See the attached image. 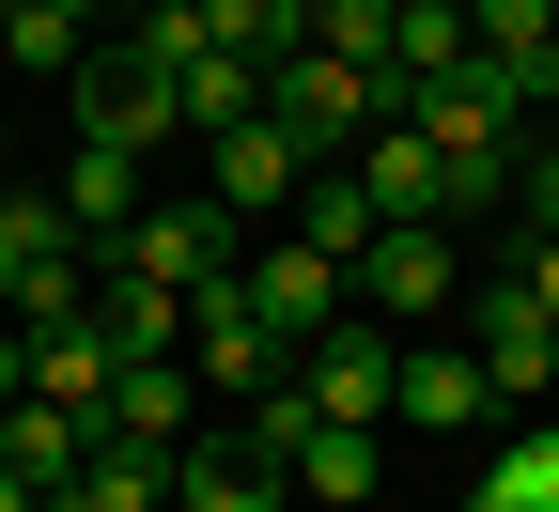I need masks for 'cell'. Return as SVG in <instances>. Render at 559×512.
Wrapping results in <instances>:
<instances>
[{
  "label": "cell",
  "instance_id": "6da1fadb",
  "mask_svg": "<svg viewBox=\"0 0 559 512\" xmlns=\"http://www.w3.org/2000/svg\"><path fill=\"white\" fill-rule=\"evenodd\" d=\"M264 109L342 171L373 124H404V79H389V62H342V47H280V62H264Z\"/></svg>",
  "mask_w": 559,
  "mask_h": 512
},
{
  "label": "cell",
  "instance_id": "7a4b0ae2",
  "mask_svg": "<svg viewBox=\"0 0 559 512\" xmlns=\"http://www.w3.org/2000/svg\"><path fill=\"white\" fill-rule=\"evenodd\" d=\"M234 296H249V311H264L280 342H296V357H311V342H326L342 311H358V279H342V264H326V249L296 234V217H280V234H264V249L234 264Z\"/></svg>",
  "mask_w": 559,
  "mask_h": 512
},
{
  "label": "cell",
  "instance_id": "3957f363",
  "mask_svg": "<svg viewBox=\"0 0 559 512\" xmlns=\"http://www.w3.org/2000/svg\"><path fill=\"white\" fill-rule=\"evenodd\" d=\"M358 311H389V326L466 311V234H451V217H389V234L358 249Z\"/></svg>",
  "mask_w": 559,
  "mask_h": 512
},
{
  "label": "cell",
  "instance_id": "277c9868",
  "mask_svg": "<svg viewBox=\"0 0 559 512\" xmlns=\"http://www.w3.org/2000/svg\"><path fill=\"white\" fill-rule=\"evenodd\" d=\"M466 342H481V373H498V404H559V311L528 296V279H466Z\"/></svg>",
  "mask_w": 559,
  "mask_h": 512
},
{
  "label": "cell",
  "instance_id": "5b68a950",
  "mask_svg": "<svg viewBox=\"0 0 559 512\" xmlns=\"http://www.w3.org/2000/svg\"><path fill=\"white\" fill-rule=\"evenodd\" d=\"M187 373L218 389V404H249V389H280V373H296V342H280V326L234 296V279H202V296H187Z\"/></svg>",
  "mask_w": 559,
  "mask_h": 512
},
{
  "label": "cell",
  "instance_id": "8992f818",
  "mask_svg": "<svg viewBox=\"0 0 559 512\" xmlns=\"http://www.w3.org/2000/svg\"><path fill=\"white\" fill-rule=\"evenodd\" d=\"M187 124V94H171V62H140L124 32L79 62V140H124V156H156V140Z\"/></svg>",
  "mask_w": 559,
  "mask_h": 512
},
{
  "label": "cell",
  "instance_id": "52a82bcc",
  "mask_svg": "<svg viewBox=\"0 0 559 512\" xmlns=\"http://www.w3.org/2000/svg\"><path fill=\"white\" fill-rule=\"evenodd\" d=\"M234 234L249 217L202 187V202H140V234L109 249V264H140V279H171V296H202V279H234Z\"/></svg>",
  "mask_w": 559,
  "mask_h": 512
},
{
  "label": "cell",
  "instance_id": "ba28073f",
  "mask_svg": "<svg viewBox=\"0 0 559 512\" xmlns=\"http://www.w3.org/2000/svg\"><path fill=\"white\" fill-rule=\"evenodd\" d=\"M311 171H326V156H311V140L280 124V109H249V124H218V202L249 217V234H264V217H296V202H311Z\"/></svg>",
  "mask_w": 559,
  "mask_h": 512
},
{
  "label": "cell",
  "instance_id": "9c48e42d",
  "mask_svg": "<svg viewBox=\"0 0 559 512\" xmlns=\"http://www.w3.org/2000/svg\"><path fill=\"white\" fill-rule=\"evenodd\" d=\"M296 373H311L326 419H389V389H404V326H389V311H342V326L296 357Z\"/></svg>",
  "mask_w": 559,
  "mask_h": 512
},
{
  "label": "cell",
  "instance_id": "30bf717a",
  "mask_svg": "<svg viewBox=\"0 0 559 512\" xmlns=\"http://www.w3.org/2000/svg\"><path fill=\"white\" fill-rule=\"evenodd\" d=\"M94 434H109V419H79V404H47V389H16V404H0V481H16V497H79V466H94Z\"/></svg>",
  "mask_w": 559,
  "mask_h": 512
},
{
  "label": "cell",
  "instance_id": "8fae6325",
  "mask_svg": "<svg viewBox=\"0 0 559 512\" xmlns=\"http://www.w3.org/2000/svg\"><path fill=\"white\" fill-rule=\"evenodd\" d=\"M389 419H404V434H481V419H498V373H481V342H404Z\"/></svg>",
  "mask_w": 559,
  "mask_h": 512
},
{
  "label": "cell",
  "instance_id": "7c38bea8",
  "mask_svg": "<svg viewBox=\"0 0 559 512\" xmlns=\"http://www.w3.org/2000/svg\"><path fill=\"white\" fill-rule=\"evenodd\" d=\"M342 171L373 187V217H451V156H436L419 124H373V140H358ZM451 234H466V217H451Z\"/></svg>",
  "mask_w": 559,
  "mask_h": 512
},
{
  "label": "cell",
  "instance_id": "4fadbf2b",
  "mask_svg": "<svg viewBox=\"0 0 559 512\" xmlns=\"http://www.w3.org/2000/svg\"><path fill=\"white\" fill-rule=\"evenodd\" d=\"M202 404H218V389H202L187 357H124V389H109V434H140V451H187V434H202Z\"/></svg>",
  "mask_w": 559,
  "mask_h": 512
},
{
  "label": "cell",
  "instance_id": "5bb4252c",
  "mask_svg": "<svg viewBox=\"0 0 559 512\" xmlns=\"http://www.w3.org/2000/svg\"><path fill=\"white\" fill-rule=\"evenodd\" d=\"M32 389L47 404H79V419H109V389H124V342L79 311V326H32Z\"/></svg>",
  "mask_w": 559,
  "mask_h": 512
},
{
  "label": "cell",
  "instance_id": "9a60e30c",
  "mask_svg": "<svg viewBox=\"0 0 559 512\" xmlns=\"http://www.w3.org/2000/svg\"><path fill=\"white\" fill-rule=\"evenodd\" d=\"M481 62V32H466V0H389V79L404 94H436V79H466Z\"/></svg>",
  "mask_w": 559,
  "mask_h": 512
},
{
  "label": "cell",
  "instance_id": "2e32d148",
  "mask_svg": "<svg viewBox=\"0 0 559 512\" xmlns=\"http://www.w3.org/2000/svg\"><path fill=\"white\" fill-rule=\"evenodd\" d=\"M62 217H79L94 249L140 234V156H124V140H79V156H62Z\"/></svg>",
  "mask_w": 559,
  "mask_h": 512
},
{
  "label": "cell",
  "instance_id": "e0dca14e",
  "mask_svg": "<svg viewBox=\"0 0 559 512\" xmlns=\"http://www.w3.org/2000/svg\"><path fill=\"white\" fill-rule=\"evenodd\" d=\"M94 326H109L124 357H187V296L140 279V264H94Z\"/></svg>",
  "mask_w": 559,
  "mask_h": 512
},
{
  "label": "cell",
  "instance_id": "ac0fdd59",
  "mask_svg": "<svg viewBox=\"0 0 559 512\" xmlns=\"http://www.w3.org/2000/svg\"><path fill=\"white\" fill-rule=\"evenodd\" d=\"M466 512H559V419L498 434V451H481V481H466Z\"/></svg>",
  "mask_w": 559,
  "mask_h": 512
},
{
  "label": "cell",
  "instance_id": "d6986e66",
  "mask_svg": "<svg viewBox=\"0 0 559 512\" xmlns=\"http://www.w3.org/2000/svg\"><path fill=\"white\" fill-rule=\"evenodd\" d=\"M296 497H311V512H358V497H373V419H311Z\"/></svg>",
  "mask_w": 559,
  "mask_h": 512
},
{
  "label": "cell",
  "instance_id": "ffe728a7",
  "mask_svg": "<svg viewBox=\"0 0 559 512\" xmlns=\"http://www.w3.org/2000/svg\"><path fill=\"white\" fill-rule=\"evenodd\" d=\"M79 32L94 16H62V0H0V62H16V79H79V62H94Z\"/></svg>",
  "mask_w": 559,
  "mask_h": 512
},
{
  "label": "cell",
  "instance_id": "44dd1931",
  "mask_svg": "<svg viewBox=\"0 0 559 512\" xmlns=\"http://www.w3.org/2000/svg\"><path fill=\"white\" fill-rule=\"evenodd\" d=\"M296 234H311V249H326L342 279H358V249L389 234V217H373V187H358V171H311V202H296Z\"/></svg>",
  "mask_w": 559,
  "mask_h": 512
},
{
  "label": "cell",
  "instance_id": "7402d4cb",
  "mask_svg": "<svg viewBox=\"0 0 559 512\" xmlns=\"http://www.w3.org/2000/svg\"><path fill=\"white\" fill-rule=\"evenodd\" d=\"M171 94H187V124H202V140H218V124H249V109H264V62H249V47H218V32H202V62H187V79H171Z\"/></svg>",
  "mask_w": 559,
  "mask_h": 512
},
{
  "label": "cell",
  "instance_id": "603a6c76",
  "mask_svg": "<svg viewBox=\"0 0 559 512\" xmlns=\"http://www.w3.org/2000/svg\"><path fill=\"white\" fill-rule=\"evenodd\" d=\"M202 32H218V47H249V62L311 47V32H296V0H202Z\"/></svg>",
  "mask_w": 559,
  "mask_h": 512
},
{
  "label": "cell",
  "instance_id": "cb8c5ba5",
  "mask_svg": "<svg viewBox=\"0 0 559 512\" xmlns=\"http://www.w3.org/2000/svg\"><path fill=\"white\" fill-rule=\"evenodd\" d=\"M513 279H528V296H544V311H559V234H528V264H513Z\"/></svg>",
  "mask_w": 559,
  "mask_h": 512
},
{
  "label": "cell",
  "instance_id": "d4e9b609",
  "mask_svg": "<svg viewBox=\"0 0 559 512\" xmlns=\"http://www.w3.org/2000/svg\"><path fill=\"white\" fill-rule=\"evenodd\" d=\"M311 16H326V0H296V32H311Z\"/></svg>",
  "mask_w": 559,
  "mask_h": 512
},
{
  "label": "cell",
  "instance_id": "484cf974",
  "mask_svg": "<svg viewBox=\"0 0 559 512\" xmlns=\"http://www.w3.org/2000/svg\"><path fill=\"white\" fill-rule=\"evenodd\" d=\"M0 94H16V62H0Z\"/></svg>",
  "mask_w": 559,
  "mask_h": 512
}]
</instances>
